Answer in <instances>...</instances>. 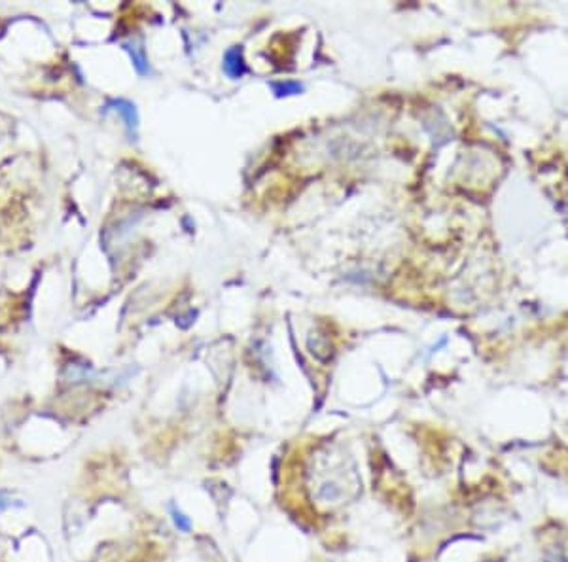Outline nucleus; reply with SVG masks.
Wrapping results in <instances>:
<instances>
[{
	"label": "nucleus",
	"mask_w": 568,
	"mask_h": 562,
	"mask_svg": "<svg viewBox=\"0 0 568 562\" xmlns=\"http://www.w3.org/2000/svg\"><path fill=\"white\" fill-rule=\"evenodd\" d=\"M173 519H175V525L178 526L180 530H184V532L190 530L192 523H190V519H186V515H182V513L178 511L175 506H173Z\"/></svg>",
	"instance_id": "5"
},
{
	"label": "nucleus",
	"mask_w": 568,
	"mask_h": 562,
	"mask_svg": "<svg viewBox=\"0 0 568 562\" xmlns=\"http://www.w3.org/2000/svg\"><path fill=\"white\" fill-rule=\"evenodd\" d=\"M273 91L279 95V97H284V95H298V93L303 91V86L300 81H277V84H271Z\"/></svg>",
	"instance_id": "4"
},
{
	"label": "nucleus",
	"mask_w": 568,
	"mask_h": 562,
	"mask_svg": "<svg viewBox=\"0 0 568 562\" xmlns=\"http://www.w3.org/2000/svg\"><path fill=\"white\" fill-rule=\"evenodd\" d=\"M10 506H12L10 498H6V496L0 495V511H2V509H6V507H10Z\"/></svg>",
	"instance_id": "6"
},
{
	"label": "nucleus",
	"mask_w": 568,
	"mask_h": 562,
	"mask_svg": "<svg viewBox=\"0 0 568 562\" xmlns=\"http://www.w3.org/2000/svg\"><path fill=\"white\" fill-rule=\"evenodd\" d=\"M224 70L225 74L233 78V80H239L241 76L246 72V65H244L243 59V50L239 46H233L230 50L225 51L224 55Z\"/></svg>",
	"instance_id": "1"
},
{
	"label": "nucleus",
	"mask_w": 568,
	"mask_h": 562,
	"mask_svg": "<svg viewBox=\"0 0 568 562\" xmlns=\"http://www.w3.org/2000/svg\"><path fill=\"white\" fill-rule=\"evenodd\" d=\"M125 48H127L129 53H131L133 63H135V67H137L138 72H140V74H146V72H148V59L144 55L143 46H138V44H127Z\"/></svg>",
	"instance_id": "3"
},
{
	"label": "nucleus",
	"mask_w": 568,
	"mask_h": 562,
	"mask_svg": "<svg viewBox=\"0 0 568 562\" xmlns=\"http://www.w3.org/2000/svg\"><path fill=\"white\" fill-rule=\"evenodd\" d=\"M107 108H112V110H116L118 114H121V118H124L125 125H127V129L129 131L137 129L138 125L137 110H135V106H133L131 103H127V100H110L107 105Z\"/></svg>",
	"instance_id": "2"
}]
</instances>
